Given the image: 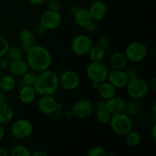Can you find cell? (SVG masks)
Masks as SVG:
<instances>
[{
	"label": "cell",
	"instance_id": "obj_14",
	"mask_svg": "<svg viewBox=\"0 0 156 156\" xmlns=\"http://www.w3.org/2000/svg\"><path fill=\"white\" fill-rule=\"evenodd\" d=\"M126 106V101L120 96L115 95L106 101V110L112 116L124 113Z\"/></svg>",
	"mask_w": 156,
	"mask_h": 156
},
{
	"label": "cell",
	"instance_id": "obj_6",
	"mask_svg": "<svg viewBox=\"0 0 156 156\" xmlns=\"http://www.w3.org/2000/svg\"><path fill=\"white\" fill-rule=\"evenodd\" d=\"M10 132L16 140H25L30 137L34 132L33 123L26 118H19L12 120Z\"/></svg>",
	"mask_w": 156,
	"mask_h": 156
},
{
	"label": "cell",
	"instance_id": "obj_29",
	"mask_svg": "<svg viewBox=\"0 0 156 156\" xmlns=\"http://www.w3.org/2000/svg\"><path fill=\"white\" fill-rule=\"evenodd\" d=\"M111 117H112V115H111L106 109L96 111V120H97V121L98 122V123H100L101 124H109Z\"/></svg>",
	"mask_w": 156,
	"mask_h": 156
},
{
	"label": "cell",
	"instance_id": "obj_43",
	"mask_svg": "<svg viewBox=\"0 0 156 156\" xmlns=\"http://www.w3.org/2000/svg\"><path fill=\"white\" fill-rule=\"evenodd\" d=\"M5 136V129L4 125L0 123V143L3 140Z\"/></svg>",
	"mask_w": 156,
	"mask_h": 156
},
{
	"label": "cell",
	"instance_id": "obj_37",
	"mask_svg": "<svg viewBox=\"0 0 156 156\" xmlns=\"http://www.w3.org/2000/svg\"><path fill=\"white\" fill-rule=\"evenodd\" d=\"M126 73L129 79H134V78H136L140 76V73H139L138 69L136 68H135V67H129V69H127L126 70Z\"/></svg>",
	"mask_w": 156,
	"mask_h": 156
},
{
	"label": "cell",
	"instance_id": "obj_19",
	"mask_svg": "<svg viewBox=\"0 0 156 156\" xmlns=\"http://www.w3.org/2000/svg\"><path fill=\"white\" fill-rule=\"evenodd\" d=\"M17 85V81L15 76L9 74L2 75L0 77V89L2 92L9 93L15 89Z\"/></svg>",
	"mask_w": 156,
	"mask_h": 156
},
{
	"label": "cell",
	"instance_id": "obj_3",
	"mask_svg": "<svg viewBox=\"0 0 156 156\" xmlns=\"http://www.w3.org/2000/svg\"><path fill=\"white\" fill-rule=\"evenodd\" d=\"M125 88L129 98L136 101L146 98L151 90L149 82L140 76L129 79Z\"/></svg>",
	"mask_w": 156,
	"mask_h": 156
},
{
	"label": "cell",
	"instance_id": "obj_46",
	"mask_svg": "<svg viewBox=\"0 0 156 156\" xmlns=\"http://www.w3.org/2000/svg\"><path fill=\"white\" fill-rule=\"evenodd\" d=\"M149 83V86H150V89H152V91H155L156 88V79L155 77H153L152 79V80H150Z\"/></svg>",
	"mask_w": 156,
	"mask_h": 156
},
{
	"label": "cell",
	"instance_id": "obj_52",
	"mask_svg": "<svg viewBox=\"0 0 156 156\" xmlns=\"http://www.w3.org/2000/svg\"><path fill=\"white\" fill-rule=\"evenodd\" d=\"M2 70L1 69H0V77H1V76H2Z\"/></svg>",
	"mask_w": 156,
	"mask_h": 156
},
{
	"label": "cell",
	"instance_id": "obj_38",
	"mask_svg": "<svg viewBox=\"0 0 156 156\" xmlns=\"http://www.w3.org/2000/svg\"><path fill=\"white\" fill-rule=\"evenodd\" d=\"M10 60L6 56L0 58V69L2 70H6L9 69Z\"/></svg>",
	"mask_w": 156,
	"mask_h": 156
},
{
	"label": "cell",
	"instance_id": "obj_11",
	"mask_svg": "<svg viewBox=\"0 0 156 156\" xmlns=\"http://www.w3.org/2000/svg\"><path fill=\"white\" fill-rule=\"evenodd\" d=\"M94 105L88 99H80L73 103L71 110L73 117L85 119L89 117L94 111Z\"/></svg>",
	"mask_w": 156,
	"mask_h": 156
},
{
	"label": "cell",
	"instance_id": "obj_8",
	"mask_svg": "<svg viewBox=\"0 0 156 156\" xmlns=\"http://www.w3.org/2000/svg\"><path fill=\"white\" fill-rule=\"evenodd\" d=\"M94 43L89 35L80 34L76 35L72 41L71 49L76 56H84L88 55Z\"/></svg>",
	"mask_w": 156,
	"mask_h": 156
},
{
	"label": "cell",
	"instance_id": "obj_51",
	"mask_svg": "<svg viewBox=\"0 0 156 156\" xmlns=\"http://www.w3.org/2000/svg\"><path fill=\"white\" fill-rule=\"evenodd\" d=\"M66 115L68 116V117H71V116H73V114H72V111H66Z\"/></svg>",
	"mask_w": 156,
	"mask_h": 156
},
{
	"label": "cell",
	"instance_id": "obj_30",
	"mask_svg": "<svg viewBox=\"0 0 156 156\" xmlns=\"http://www.w3.org/2000/svg\"><path fill=\"white\" fill-rule=\"evenodd\" d=\"M37 76V73H34V71H28L24 74L22 76V79H21V81H22L23 84L25 85H34L35 81H36Z\"/></svg>",
	"mask_w": 156,
	"mask_h": 156
},
{
	"label": "cell",
	"instance_id": "obj_2",
	"mask_svg": "<svg viewBox=\"0 0 156 156\" xmlns=\"http://www.w3.org/2000/svg\"><path fill=\"white\" fill-rule=\"evenodd\" d=\"M33 86L39 95H54L59 86V76L50 69L41 72L37 73Z\"/></svg>",
	"mask_w": 156,
	"mask_h": 156
},
{
	"label": "cell",
	"instance_id": "obj_21",
	"mask_svg": "<svg viewBox=\"0 0 156 156\" xmlns=\"http://www.w3.org/2000/svg\"><path fill=\"white\" fill-rule=\"evenodd\" d=\"M73 18H74L75 23L81 27H84L90 21H92L88 9L85 8H81L78 9Z\"/></svg>",
	"mask_w": 156,
	"mask_h": 156
},
{
	"label": "cell",
	"instance_id": "obj_48",
	"mask_svg": "<svg viewBox=\"0 0 156 156\" xmlns=\"http://www.w3.org/2000/svg\"><path fill=\"white\" fill-rule=\"evenodd\" d=\"M8 93L5 92H2V94L1 98H0V101H4V102H8V100H9V97H8Z\"/></svg>",
	"mask_w": 156,
	"mask_h": 156
},
{
	"label": "cell",
	"instance_id": "obj_33",
	"mask_svg": "<svg viewBox=\"0 0 156 156\" xmlns=\"http://www.w3.org/2000/svg\"><path fill=\"white\" fill-rule=\"evenodd\" d=\"M96 45L100 47L101 48H102L103 50H107L111 47V40H110L108 37L101 36L99 37L98 39L97 40V44H96Z\"/></svg>",
	"mask_w": 156,
	"mask_h": 156
},
{
	"label": "cell",
	"instance_id": "obj_17",
	"mask_svg": "<svg viewBox=\"0 0 156 156\" xmlns=\"http://www.w3.org/2000/svg\"><path fill=\"white\" fill-rule=\"evenodd\" d=\"M37 93L33 85H23L19 88L18 99L24 105H30L36 100Z\"/></svg>",
	"mask_w": 156,
	"mask_h": 156
},
{
	"label": "cell",
	"instance_id": "obj_36",
	"mask_svg": "<svg viewBox=\"0 0 156 156\" xmlns=\"http://www.w3.org/2000/svg\"><path fill=\"white\" fill-rule=\"evenodd\" d=\"M33 32L35 34V36H41V35L44 34L46 32V28L41 24V23H37V24H35L33 27Z\"/></svg>",
	"mask_w": 156,
	"mask_h": 156
},
{
	"label": "cell",
	"instance_id": "obj_49",
	"mask_svg": "<svg viewBox=\"0 0 156 156\" xmlns=\"http://www.w3.org/2000/svg\"><path fill=\"white\" fill-rule=\"evenodd\" d=\"M100 84L101 83H98V82H91V88H92V89L95 90V91H98L99 86H100Z\"/></svg>",
	"mask_w": 156,
	"mask_h": 156
},
{
	"label": "cell",
	"instance_id": "obj_26",
	"mask_svg": "<svg viewBox=\"0 0 156 156\" xmlns=\"http://www.w3.org/2000/svg\"><path fill=\"white\" fill-rule=\"evenodd\" d=\"M88 55L92 62H103L105 58V50L98 45H93Z\"/></svg>",
	"mask_w": 156,
	"mask_h": 156
},
{
	"label": "cell",
	"instance_id": "obj_42",
	"mask_svg": "<svg viewBox=\"0 0 156 156\" xmlns=\"http://www.w3.org/2000/svg\"><path fill=\"white\" fill-rule=\"evenodd\" d=\"M48 153L46 152L45 150H36L35 152H34L33 153H31L30 156H47Z\"/></svg>",
	"mask_w": 156,
	"mask_h": 156
},
{
	"label": "cell",
	"instance_id": "obj_34",
	"mask_svg": "<svg viewBox=\"0 0 156 156\" xmlns=\"http://www.w3.org/2000/svg\"><path fill=\"white\" fill-rule=\"evenodd\" d=\"M47 9L52 11L59 12L61 9V3L59 0H47Z\"/></svg>",
	"mask_w": 156,
	"mask_h": 156
},
{
	"label": "cell",
	"instance_id": "obj_4",
	"mask_svg": "<svg viewBox=\"0 0 156 156\" xmlns=\"http://www.w3.org/2000/svg\"><path fill=\"white\" fill-rule=\"evenodd\" d=\"M109 124L111 129L116 134L122 136H124L133 127V118L125 112L113 115Z\"/></svg>",
	"mask_w": 156,
	"mask_h": 156
},
{
	"label": "cell",
	"instance_id": "obj_7",
	"mask_svg": "<svg viewBox=\"0 0 156 156\" xmlns=\"http://www.w3.org/2000/svg\"><path fill=\"white\" fill-rule=\"evenodd\" d=\"M109 69L106 64L103 62H92L88 64L85 69L87 77L91 82H96L98 83L107 81Z\"/></svg>",
	"mask_w": 156,
	"mask_h": 156
},
{
	"label": "cell",
	"instance_id": "obj_18",
	"mask_svg": "<svg viewBox=\"0 0 156 156\" xmlns=\"http://www.w3.org/2000/svg\"><path fill=\"white\" fill-rule=\"evenodd\" d=\"M15 117V112L8 102L0 101V123L5 125L11 123Z\"/></svg>",
	"mask_w": 156,
	"mask_h": 156
},
{
	"label": "cell",
	"instance_id": "obj_15",
	"mask_svg": "<svg viewBox=\"0 0 156 156\" xmlns=\"http://www.w3.org/2000/svg\"><path fill=\"white\" fill-rule=\"evenodd\" d=\"M88 9L91 19L96 22L102 21L108 14V7L106 4L101 0L93 2Z\"/></svg>",
	"mask_w": 156,
	"mask_h": 156
},
{
	"label": "cell",
	"instance_id": "obj_50",
	"mask_svg": "<svg viewBox=\"0 0 156 156\" xmlns=\"http://www.w3.org/2000/svg\"><path fill=\"white\" fill-rule=\"evenodd\" d=\"M151 108H152V116H156V104H155V102H154V103L152 104Z\"/></svg>",
	"mask_w": 156,
	"mask_h": 156
},
{
	"label": "cell",
	"instance_id": "obj_39",
	"mask_svg": "<svg viewBox=\"0 0 156 156\" xmlns=\"http://www.w3.org/2000/svg\"><path fill=\"white\" fill-rule=\"evenodd\" d=\"M94 108H95L96 111L106 109V101L102 98L98 100L94 105Z\"/></svg>",
	"mask_w": 156,
	"mask_h": 156
},
{
	"label": "cell",
	"instance_id": "obj_40",
	"mask_svg": "<svg viewBox=\"0 0 156 156\" xmlns=\"http://www.w3.org/2000/svg\"><path fill=\"white\" fill-rule=\"evenodd\" d=\"M79 9V8L78 7V6L75 5H69L68 7V9H67V12H68V14L70 16L73 17Z\"/></svg>",
	"mask_w": 156,
	"mask_h": 156
},
{
	"label": "cell",
	"instance_id": "obj_5",
	"mask_svg": "<svg viewBox=\"0 0 156 156\" xmlns=\"http://www.w3.org/2000/svg\"><path fill=\"white\" fill-rule=\"evenodd\" d=\"M149 53L146 44L140 41H133L126 47L124 55L127 61L137 63L144 60Z\"/></svg>",
	"mask_w": 156,
	"mask_h": 156
},
{
	"label": "cell",
	"instance_id": "obj_28",
	"mask_svg": "<svg viewBox=\"0 0 156 156\" xmlns=\"http://www.w3.org/2000/svg\"><path fill=\"white\" fill-rule=\"evenodd\" d=\"M10 155L12 156H30L31 152L30 150L24 145H15L12 148L10 152Z\"/></svg>",
	"mask_w": 156,
	"mask_h": 156
},
{
	"label": "cell",
	"instance_id": "obj_10",
	"mask_svg": "<svg viewBox=\"0 0 156 156\" xmlns=\"http://www.w3.org/2000/svg\"><path fill=\"white\" fill-rule=\"evenodd\" d=\"M62 15L59 12L47 9L41 15L39 22L45 27L46 30H51L59 27L62 23Z\"/></svg>",
	"mask_w": 156,
	"mask_h": 156
},
{
	"label": "cell",
	"instance_id": "obj_32",
	"mask_svg": "<svg viewBox=\"0 0 156 156\" xmlns=\"http://www.w3.org/2000/svg\"><path fill=\"white\" fill-rule=\"evenodd\" d=\"M88 156H106L108 155V152H106L104 148L101 146H94L88 150Z\"/></svg>",
	"mask_w": 156,
	"mask_h": 156
},
{
	"label": "cell",
	"instance_id": "obj_20",
	"mask_svg": "<svg viewBox=\"0 0 156 156\" xmlns=\"http://www.w3.org/2000/svg\"><path fill=\"white\" fill-rule=\"evenodd\" d=\"M127 62L124 53L120 52L113 53L109 59V64L112 69H125Z\"/></svg>",
	"mask_w": 156,
	"mask_h": 156
},
{
	"label": "cell",
	"instance_id": "obj_16",
	"mask_svg": "<svg viewBox=\"0 0 156 156\" xmlns=\"http://www.w3.org/2000/svg\"><path fill=\"white\" fill-rule=\"evenodd\" d=\"M8 69L9 73L15 77H22L23 75L30 70V69L27 61L24 59H19L10 61Z\"/></svg>",
	"mask_w": 156,
	"mask_h": 156
},
{
	"label": "cell",
	"instance_id": "obj_27",
	"mask_svg": "<svg viewBox=\"0 0 156 156\" xmlns=\"http://www.w3.org/2000/svg\"><path fill=\"white\" fill-rule=\"evenodd\" d=\"M24 53L21 50L20 47L17 46H10L6 53L5 56L10 61L15 60V59H23L24 56Z\"/></svg>",
	"mask_w": 156,
	"mask_h": 156
},
{
	"label": "cell",
	"instance_id": "obj_22",
	"mask_svg": "<svg viewBox=\"0 0 156 156\" xmlns=\"http://www.w3.org/2000/svg\"><path fill=\"white\" fill-rule=\"evenodd\" d=\"M98 92L101 98L107 101L116 95L117 89L110 82L105 81L100 84V86L98 89Z\"/></svg>",
	"mask_w": 156,
	"mask_h": 156
},
{
	"label": "cell",
	"instance_id": "obj_35",
	"mask_svg": "<svg viewBox=\"0 0 156 156\" xmlns=\"http://www.w3.org/2000/svg\"><path fill=\"white\" fill-rule=\"evenodd\" d=\"M98 23L92 20V21H90L88 24H86L83 28L85 29V30L88 34H92L94 33V32L98 30Z\"/></svg>",
	"mask_w": 156,
	"mask_h": 156
},
{
	"label": "cell",
	"instance_id": "obj_1",
	"mask_svg": "<svg viewBox=\"0 0 156 156\" xmlns=\"http://www.w3.org/2000/svg\"><path fill=\"white\" fill-rule=\"evenodd\" d=\"M26 61L30 69L39 73L50 68L53 57L50 52L44 46L34 44L26 53Z\"/></svg>",
	"mask_w": 156,
	"mask_h": 156
},
{
	"label": "cell",
	"instance_id": "obj_45",
	"mask_svg": "<svg viewBox=\"0 0 156 156\" xmlns=\"http://www.w3.org/2000/svg\"><path fill=\"white\" fill-rule=\"evenodd\" d=\"M30 47L31 46H28V45H25V44H20V48H21V50H22L23 53H24V54H26V53L28 52V50H30Z\"/></svg>",
	"mask_w": 156,
	"mask_h": 156
},
{
	"label": "cell",
	"instance_id": "obj_41",
	"mask_svg": "<svg viewBox=\"0 0 156 156\" xmlns=\"http://www.w3.org/2000/svg\"><path fill=\"white\" fill-rule=\"evenodd\" d=\"M28 1L30 4L34 5H43L46 4L47 0H28Z\"/></svg>",
	"mask_w": 156,
	"mask_h": 156
},
{
	"label": "cell",
	"instance_id": "obj_9",
	"mask_svg": "<svg viewBox=\"0 0 156 156\" xmlns=\"http://www.w3.org/2000/svg\"><path fill=\"white\" fill-rule=\"evenodd\" d=\"M80 82V76L73 70H66L59 76V86L66 91H75L79 88Z\"/></svg>",
	"mask_w": 156,
	"mask_h": 156
},
{
	"label": "cell",
	"instance_id": "obj_53",
	"mask_svg": "<svg viewBox=\"0 0 156 156\" xmlns=\"http://www.w3.org/2000/svg\"><path fill=\"white\" fill-rule=\"evenodd\" d=\"M2 94V91H1V89H0V98H1Z\"/></svg>",
	"mask_w": 156,
	"mask_h": 156
},
{
	"label": "cell",
	"instance_id": "obj_31",
	"mask_svg": "<svg viewBox=\"0 0 156 156\" xmlns=\"http://www.w3.org/2000/svg\"><path fill=\"white\" fill-rule=\"evenodd\" d=\"M9 47H10V44L7 38L3 35L0 34V58L5 56Z\"/></svg>",
	"mask_w": 156,
	"mask_h": 156
},
{
	"label": "cell",
	"instance_id": "obj_24",
	"mask_svg": "<svg viewBox=\"0 0 156 156\" xmlns=\"http://www.w3.org/2000/svg\"><path fill=\"white\" fill-rule=\"evenodd\" d=\"M18 39H19L20 44L32 46L35 44L36 36L32 30L28 28H24L18 34Z\"/></svg>",
	"mask_w": 156,
	"mask_h": 156
},
{
	"label": "cell",
	"instance_id": "obj_25",
	"mask_svg": "<svg viewBox=\"0 0 156 156\" xmlns=\"http://www.w3.org/2000/svg\"><path fill=\"white\" fill-rule=\"evenodd\" d=\"M125 113L132 118L139 117L141 114V106L138 101L130 99L129 101H126Z\"/></svg>",
	"mask_w": 156,
	"mask_h": 156
},
{
	"label": "cell",
	"instance_id": "obj_13",
	"mask_svg": "<svg viewBox=\"0 0 156 156\" xmlns=\"http://www.w3.org/2000/svg\"><path fill=\"white\" fill-rule=\"evenodd\" d=\"M129 79L124 69H112L109 71L107 81L116 89H123L126 88Z\"/></svg>",
	"mask_w": 156,
	"mask_h": 156
},
{
	"label": "cell",
	"instance_id": "obj_44",
	"mask_svg": "<svg viewBox=\"0 0 156 156\" xmlns=\"http://www.w3.org/2000/svg\"><path fill=\"white\" fill-rule=\"evenodd\" d=\"M151 136H152V138L153 139L154 141L156 140V123H153V125L152 126V129H151Z\"/></svg>",
	"mask_w": 156,
	"mask_h": 156
},
{
	"label": "cell",
	"instance_id": "obj_23",
	"mask_svg": "<svg viewBox=\"0 0 156 156\" xmlns=\"http://www.w3.org/2000/svg\"><path fill=\"white\" fill-rule=\"evenodd\" d=\"M126 144L130 147H137L140 146L143 141V136L139 131L131 129L124 136Z\"/></svg>",
	"mask_w": 156,
	"mask_h": 156
},
{
	"label": "cell",
	"instance_id": "obj_12",
	"mask_svg": "<svg viewBox=\"0 0 156 156\" xmlns=\"http://www.w3.org/2000/svg\"><path fill=\"white\" fill-rule=\"evenodd\" d=\"M58 102L53 95L41 96L38 100L37 107L40 112L44 115H52L57 111Z\"/></svg>",
	"mask_w": 156,
	"mask_h": 156
},
{
	"label": "cell",
	"instance_id": "obj_47",
	"mask_svg": "<svg viewBox=\"0 0 156 156\" xmlns=\"http://www.w3.org/2000/svg\"><path fill=\"white\" fill-rule=\"evenodd\" d=\"M9 155V152H8L5 148L0 146V156H8Z\"/></svg>",
	"mask_w": 156,
	"mask_h": 156
}]
</instances>
